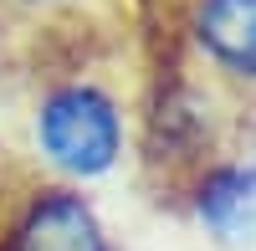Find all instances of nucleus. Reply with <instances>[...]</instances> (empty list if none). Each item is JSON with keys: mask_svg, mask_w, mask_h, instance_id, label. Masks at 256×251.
I'll return each instance as SVG.
<instances>
[{"mask_svg": "<svg viewBox=\"0 0 256 251\" xmlns=\"http://www.w3.org/2000/svg\"><path fill=\"white\" fill-rule=\"evenodd\" d=\"M36 144L62 174L98 180L123 154V113L98 82H56L36 102Z\"/></svg>", "mask_w": 256, "mask_h": 251, "instance_id": "f257e3e1", "label": "nucleus"}, {"mask_svg": "<svg viewBox=\"0 0 256 251\" xmlns=\"http://www.w3.org/2000/svg\"><path fill=\"white\" fill-rule=\"evenodd\" d=\"M0 251H113V246L92 205L67 184H52L20 205Z\"/></svg>", "mask_w": 256, "mask_h": 251, "instance_id": "f03ea898", "label": "nucleus"}, {"mask_svg": "<svg viewBox=\"0 0 256 251\" xmlns=\"http://www.w3.org/2000/svg\"><path fill=\"white\" fill-rule=\"evenodd\" d=\"M195 41L216 72L256 88V0H200Z\"/></svg>", "mask_w": 256, "mask_h": 251, "instance_id": "7ed1b4c3", "label": "nucleus"}, {"mask_svg": "<svg viewBox=\"0 0 256 251\" xmlns=\"http://www.w3.org/2000/svg\"><path fill=\"white\" fill-rule=\"evenodd\" d=\"M195 216L216 241H256V164H216L195 184Z\"/></svg>", "mask_w": 256, "mask_h": 251, "instance_id": "20e7f679", "label": "nucleus"}, {"mask_svg": "<svg viewBox=\"0 0 256 251\" xmlns=\"http://www.w3.org/2000/svg\"><path fill=\"white\" fill-rule=\"evenodd\" d=\"M62 6H72V0H0L6 16H46V10H62Z\"/></svg>", "mask_w": 256, "mask_h": 251, "instance_id": "39448f33", "label": "nucleus"}]
</instances>
